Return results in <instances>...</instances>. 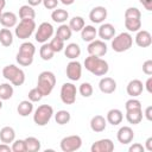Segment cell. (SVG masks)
<instances>
[{
  "label": "cell",
  "instance_id": "ba28073f",
  "mask_svg": "<svg viewBox=\"0 0 152 152\" xmlns=\"http://www.w3.org/2000/svg\"><path fill=\"white\" fill-rule=\"evenodd\" d=\"M61 150L63 152H74L81 148L82 146V138L80 135H68L61 140Z\"/></svg>",
  "mask_w": 152,
  "mask_h": 152
},
{
  "label": "cell",
  "instance_id": "7a4b0ae2",
  "mask_svg": "<svg viewBox=\"0 0 152 152\" xmlns=\"http://www.w3.org/2000/svg\"><path fill=\"white\" fill-rule=\"evenodd\" d=\"M56 86V76L52 71H42L38 76V81H37V89L40 91V94L43 96H48L51 94V91L53 90Z\"/></svg>",
  "mask_w": 152,
  "mask_h": 152
},
{
  "label": "cell",
  "instance_id": "9c48e42d",
  "mask_svg": "<svg viewBox=\"0 0 152 152\" xmlns=\"http://www.w3.org/2000/svg\"><path fill=\"white\" fill-rule=\"evenodd\" d=\"M76 93H77V89H76V86L70 83V82H66L62 86L61 88V100L63 103L65 104H74L75 101H76Z\"/></svg>",
  "mask_w": 152,
  "mask_h": 152
},
{
  "label": "cell",
  "instance_id": "8d00e7d4",
  "mask_svg": "<svg viewBox=\"0 0 152 152\" xmlns=\"http://www.w3.org/2000/svg\"><path fill=\"white\" fill-rule=\"evenodd\" d=\"M125 27L129 32H138L141 28L140 19H125Z\"/></svg>",
  "mask_w": 152,
  "mask_h": 152
},
{
  "label": "cell",
  "instance_id": "11a10c76",
  "mask_svg": "<svg viewBox=\"0 0 152 152\" xmlns=\"http://www.w3.org/2000/svg\"><path fill=\"white\" fill-rule=\"evenodd\" d=\"M5 6H6V0H0V10L1 11L5 8Z\"/></svg>",
  "mask_w": 152,
  "mask_h": 152
},
{
  "label": "cell",
  "instance_id": "f907efd6",
  "mask_svg": "<svg viewBox=\"0 0 152 152\" xmlns=\"http://www.w3.org/2000/svg\"><path fill=\"white\" fill-rule=\"evenodd\" d=\"M11 151H12V148L10 147L8 144H5V142L0 144V152H11Z\"/></svg>",
  "mask_w": 152,
  "mask_h": 152
},
{
  "label": "cell",
  "instance_id": "d6a6232c",
  "mask_svg": "<svg viewBox=\"0 0 152 152\" xmlns=\"http://www.w3.org/2000/svg\"><path fill=\"white\" fill-rule=\"evenodd\" d=\"M25 140L26 152H37L40 150V141L34 137H27Z\"/></svg>",
  "mask_w": 152,
  "mask_h": 152
},
{
  "label": "cell",
  "instance_id": "83f0119b",
  "mask_svg": "<svg viewBox=\"0 0 152 152\" xmlns=\"http://www.w3.org/2000/svg\"><path fill=\"white\" fill-rule=\"evenodd\" d=\"M0 43L2 46H11L12 43H13V33L11 32L10 28L5 27V28H1L0 30Z\"/></svg>",
  "mask_w": 152,
  "mask_h": 152
},
{
  "label": "cell",
  "instance_id": "7402d4cb",
  "mask_svg": "<svg viewBox=\"0 0 152 152\" xmlns=\"http://www.w3.org/2000/svg\"><path fill=\"white\" fill-rule=\"evenodd\" d=\"M126 119L129 124L132 125H138L141 122L142 120V109L138 108V109H129L126 110Z\"/></svg>",
  "mask_w": 152,
  "mask_h": 152
},
{
  "label": "cell",
  "instance_id": "44dd1931",
  "mask_svg": "<svg viewBox=\"0 0 152 152\" xmlns=\"http://www.w3.org/2000/svg\"><path fill=\"white\" fill-rule=\"evenodd\" d=\"M17 15L13 13V12H2L1 15H0V23L4 27H7V28H11V27H14L17 25Z\"/></svg>",
  "mask_w": 152,
  "mask_h": 152
},
{
  "label": "cell",
  "instance_id": "8992f818",
  "mask_svg": "<svg viewBox=\"0 0 152 152\" xmlns=\"http://www.w3.org/2000/svg\"><path fill=\"white\" fill-rule=\"evenodd\" d=\"M36 30V21L34 19H21L18 25H15L14 33L19 39H27L32 36Z\"/></svg>",
  "mask_w": 152,
  "mask_h": 152
},
{
  "label": "cell",
  "instance_id": "f6af8a7d",
  "mask_svg": "<svg viewBox=\"0 0 152 152\" xmlns=\"http://www.w3.org/2000/svg\"><path fill=\"white\" fill-rule=\"evenodd\" d=\"M43 5L48 10H55V8H57L58 0H43Z\"/></svg>",
  "mask_w": 152,
  "mask_h": 152
},
{
  "label": "cell",
  "instance_id": "4dcf8cb0",
  "mask_svg": "<svg viewBox=\"0 0 152 152\" xmlns=\"http://www.w3.org/2000/svg\"><path fill=\"white\" fill-rule=\"evenodd\" d=\"M84 25H86L84 19L80 15L72 17L69 21V27L71 28V31H75V32H81V30L84 27Z\"/></svg>",
  "mask_w": 152,
  "mask_h": 152
},
{
  "label": "cell",
  "instance_id": "d4e9b609",
  "mask_svg": "<svg viewBox=\"0 0 152 152\" xmlns=\"http://www.w3.org/2000/svg\"><path fill=\"white\" fill-rule=\"evenodd\" d=\"M14 139H15V132L12 127L5 126L0 129V140H1V142L10 144V142H13Z\"/></svg>",
  "mask_w": 152,
  "mask_h": 152
},
{
  "label": "cell",
  "instance_id": "4fadbf2b",
  "mask_svg": "<svg viewBox=\"0 0 152 152\" xmlns=\"http://www.w3.org/2000/svg\"><path fill=\"white\" fill-rule=\"evenodd\" d=\"M91 152H112L114 151V144L110 139H100L97 141H95L91 147H90Z\"/></svg>",
  "mask_w": 152,
  "mask_h": 152
},
{
  "label": "cell",
  "instance_id": "e575fe53",
  "mask_svg": "<svg viewBox=\"0 0 152 152\" xmlns=\"http://www.w3.org/2000/svg\"><path fill=\"white\" fill-rule=\"evenodd\" d=\"M13 96V87L10 83L0 84V100H10Z\"/></svg>",
  "mask_w": 152,
  "mask_h": 152
},
{
  "label": "cell",
  "instance_id": "277c9868",
  "mask_svg": "<svg viewBox=\"0 0 152 152\" xmlns=\"http://www.w3.org/2000/svg\"><path fill=\"white\" fill-rule=\"evenodd\" d=\"M2 76L10 81L13 86H21L25 82V72L23 71V69H20L19 66L14 65V64H8L6 66H4L2 69Z\"/></svg>",
  "mask_w": 152,
  "mask_h": 152
},
{
  "label": "cell",
  "instance_id": "60d3db41",
  "mask_svg": "<svg viewBox=\"0 0 152 152\" xmlns=\"http://www.w3.org/2000/svg\"><path fill=\"white\" fill-rule=\"evenodd\" d=\"M12 151L13 152H26V145H25V140L24 139H18V140H14L12 142V146H11Z\"/></svg>",
  "mask_w": 152,
  "mask_h": 152
},
{
  "label": "cell",
  "instance_id": "3957f363",
  "mask_svg": "<svg viewBox=\"0 0 152 152\" xmlns=\"http://www.w3.org/2000/svg\"><path fill=\"white\" fill-rule=\"evenodd\" d=\"M36 52V46L31 42H24L19 46V51L17 53V62L21 66H28L33 63V57Z\"/></svg>",
  "mask_w": 152,
  "mask_h": 152
},
{
  "label": "cell",
  "instance_id": "e0dca14e",
  "mask_svg": "<svg viewBox=\"0 0 152 152\" xmlns=\"http://www.w3.org/2000/svg\"><path fill=\"white\" fill-rule=\"evenodd\" d=\"M99 88L103 94H112L116 90V82L112 77H102L99 82Z\"/></svg>",
  "mask_w": 152,
  "mask_h": 152
},
{
  "label": "cell",
  "instance_id": "836d02e7",
  "mask_svg": "<svg viewBox=\"0 0 152 152\" xmlns=\"http://www.w3.org/2000/svg\"><path fill=\"white\" fill-rule=\"evenodd\" d=\"M39 55H40V58L43 61H50L53 57L55 51L52 50V48L50 46L49 43H43V45L39 49Z\"/></svg>",
  "mask_w": 152,
  "mask_h": 152
},
{
  "label": "cell",
  "instance_id": "f546056e",
  "mask_svg": "<svg viewBox=\"0 0 152 152\" xmlns=\"http://www.w3.org/2000/svg\"><path fill=\"white\" fill-rule=\"evenodd\" d=\"M36 17V12L33 10L32 6L27 5H23L19 8V18L20 19H34Z\"/></svg>",
  "mask_w": 152,
  "mask_h": 152
},
{
  "label": "cell",
  "instance_id": "30bf717a",
  "mask_svg": "<svg viewBox=\"0 0 152 152\" xmlns=\"http://www.w3.org/2000/svg\"><path fill=\"white\" fill-rule=\"evenodd\" d=\"M53 34V26L48 23V21H44L42 23L37 31H36V34H34V39L38 42V43H46Z\"/></svg>",
  "mask_w": 152,
  "mask_h": 152
},
{
  "label": "cell",
  "instance_id": "f35d334b",
  "mask_svg": "<svg viewBox=\"0 0 152 152\" xmlns=\"http://www.w3.org/2000/svg\"><path fill=\"white\" fill-rule=\"evenodd\" d=\"M78 91L83 97H90L93 95V86L89 82H83L80 86Z\"/></svg>",
  "mask_w": 152,
  "mask_h": 152
},
{
  "label": "cell",
  "instance_id": "6f0895ef",
  "mask_svg": "<svg viewBox=\"0 0 152 152\" xmlns=\"http://www.w3.org/2000/svg\"><path fill=\"white\" fill-rule=\"evenodd\" d=\"M1 13H2V11H1V10H0V15H1Z\"/></svg>",
  "mask_w": 152,
  "mask_h": 152
},
{
  "label": "cell",
  "instance_id": "9a60e30c",
  "mask_svg": "<svg viewBox=\"0 0 152 152\" xmlns=\"http://www.w3.org/2000/svg\"><path fill=\"white\" fill-rule=\"evenodd\" d=\"M106 18H107V8L103 6H95L89 13V19L91 20V23L95 24H101Z\"/></svg>",
  "mask_w": 152,
  "mask_h": 152
},
{
  "label": "cell",
  "instance_id": "d6986e66",
  "mask_svg": "<svg viewBox=\"0 0 152 152\" xmlns=\"http://www.w3.org/2000/svg\"><path fill=\"white\" fill-rule=\"evenodd\" d=\"M126 90L131 97H137V96L141 95V93L144 90V84L140 80H132L128 82Z\"/></svg>",
  "mask_w": 152,
  "mask_h": 152
},
{
  "label": "cell",
  "instance_id": "52a82bcc",
  "mask_svg": "<svg viewBox=\"0 0 152 152\" xmlns=\"http://www.w3.org/2000/svg\"><path fill=\"white\" fill-rule=\"evenodd\" d=\"M53 115V108L50 104H40L33 114V121L38 126H45L49 124Z\"/></svg>",
  "mask_w": 152,
  "mask_h": 152
},
{
  "label": "cell",
  "instance_id": "484cf974",
  "mask_svg": "<svg viewBox=\"0 0 152 152\" xmlns=\"http://www.w3.org/2000/svg\"><path fill=\"white\" fill-rule=\"evenodd\" d=\"M97 34V30L93 26V25H84V27L81 30V38L84 42H91L96 38Z\"/></svg>",
  "mask_w": 152,
  "mask_h": 152
},
{
  "label": "cell",
  "instance_id": "7bdbcfd3",
  "mask_svg": "<svg viewBox=\"0 0 152 152\" xmlns=\"http://www.w3.org/2000/svg\"><path fill=\"white\" fill-rule=\"evenodd\" d=\"M125 108H126V110H129V109H138V108H141V103H140L139 100L132 97V99H129V100L126 101Z\"/></svg>",
  "mask_w": 152,
  "mask_h": 152
},
{
  "label": "cell",
  "instance_id": "681fc988",
  "mask_svg": "<svg viewBox=\"0 0 152 152\" xmlns=\"http://www.w3.org/2000/svg\"><path fill=\"white\" fill-rule=\"evenodd\" d=\"M145 88H146V90L151 94L152 93V77H148L147 78V81H146V83H145Z\"/></svg>",
  "mask_w": 152,
  "mask_h": 152
},
{
  "label": "cell",
  "instance_id": "9f6ffc18",
  "mask_svg": "<svg viewBox=\"0 0 152 152\" xmlns=\"http://www.w3.org/2000/svg\"><path fill=\"white\" fill-rule=\"evenodd\" d=\"M2 108V100H0V109Z\"/></svg>",
  "mask_w": 152,
  "mask_h": 152
},
{
  "label": "cell",
  "instance_id": "f5cc1de1",
  "mask_svg": "<svg viewBox=\"0 0 152 152\" xmlns=\"http://www.w3.org/2000/svg\"><path fill=\"white\" fill-rule=\"evenodd\" d=\"M27 2H28V5L30 6H38V5H40L42 2H43V0H27Z\"/></svg>",
  "mask_w": 152,
  "mask_h": 152
},
{
  "label": "cell",
  "instance_id": "7dc6e473",
  "mask_svg": "<svg viewBox=\"0 0 152 152\" xmlns=\"http://www.w3.org/2000/svg\"><path fill=\"white\" fill-rule=\"evenodd\" d=\"M139 2L145 7V10L152 11V0H139Z\"/></svg>",
  "mask_w": 152,
  "mask_h": 152
},
{
  "label": "cell",
  "instance_id": "bcb514c9",
  "mask_svg": "<svg viewBox=\"0 0 152 152\" xmlns=\"http://www.w3.org/2000/svg\"><path fill=\"white\" fill-rule=\"evenodd\" d=\"M144 150H145V147L139 142H135V144L131 145L129 148H128L129 152H144Z\"/></svg>",
  "mask_w": 152,
  "mask_h": 152
},
{
  "label": "cell",
  "instance_id": "f1b7e54d",
  "mask_svg": "<svg viewBox=\"0 0 152 152\" xmlns=\"http://www.w3.org/2000/svg\"><path fill=\"white\" fill-rule=\"evenodd\" d=\"M68 18H69V13H68V11H65V10H63V8L53 10L52 13H51V19H52L55 23L63 24L64 21H66Z\"/></svg>",
  "mask_w": 152,
  "mask_h": 152
},
{
  "label": "cell",
  "instance_id": "b9f144b4",
  "mask_svg": "<svg viewBox=\"0 0 152 152\" xmlns=\"http://www.w3.org/2000/svg\"><path fill=\"white\" fill-rule=\"evenodd\" d=\"M27 96H28V100H30L31 102H38V101H40L42 97H43V95L40 94V91H39L37 88L31 89V90L28 91Z\"/></svg>",
  "mask_w": 152,
  "mask_h": 152
},
{
  "label": "cell",
  "instance_id": "7c38bea8",
  "mask_svg": "<svg viewBox=\"0 0 152 152\" xmlns=\"http://www.w3.org/2000/svg\"><path fill=\"white\" fill-rule=\"evenodd\" d=\"M66 76L71 81H78L82 75V65L78 61H71L68 63L65 69Z\"/></svg>",
  "mask_w": 152,
  "mask_h": 152
},
{
  "label": "cell",
  "instance_id": "816d5d0a",
  "mask_svg": "<svg viewBox=\"0 0 152 152\" xmlns=\"http://www.w3.org/2000/svg\"><path fill=\"white\" fill-rule=\"evenodd\" d=\"M145 148H146L147 151H152V137H150V138H147V139H146Z\"/></svg>",
  "mask_w": 152,
  "mask_h": 152
},
{
  "label": "cell",
  "instance_id": "ee69618b",
  "mask_svg": "<svg viewBox=\"0 0 152 152\" xmlns=\"http://www.w3.org/2000/svg\"><path fill=\"white\" fill-rule=\"evenodd\" d=\"M142 72L148 76L152 75V61L151 59H147L142 63Z\"/></svg>",
  "mask_w": 152,
  "mask_h": 152
},
{
  "label": "cell",
  "instance_id": "2e32d148",
  "mask_svg": "<svg viewBox=\"0 0 152 152\" xmlns=\"http://www.w3.org/2000/svg\"><path fill=\"white\" fill-rule=\"evenodd\" d=\"M97 34L100 36L101 40H110L115 36V27L109 23L101 24L97 30Z\"/></svg>",
  "mask_w": 152,
  "mask_h": 152
},
{
  "label": "cell",
  "instance_id": "603a6c76",
  "mask_svg": "<svg viewBox=\"0 0 152 152\" xmlns=\"http://www.w3.org/2000/svg\"><path fill=\"white\" fill-rule=\"evenodd\" d=\"M122 119H124L122 112H121L120 109H116V108L108 110L107 118H106L107 122H109V124L113 125V126H116V125L121 124V122H122Z\"/></svg>",
  "mask_w": 152,
  "mask_h": 152
},
{
  "label": "cell",
  "instance_id": "5bb4252c",
  "mask_svg": "<svg viewBox=\"0 0 152 152\" xmlns=\"http://www.w3.org/2000/svg\"><path fill=\"white\" fill-rule=\"evenodd\" d=\"M116 138H118V140H119L120 144L126 145V144L132 142V140L134 138V132H133V129L129 126H122L118 131Z\"/></svg>",
  "mask_w": 152,
  "mask_h": 152
},
{
  "label": "cell",
  "instance_id": "8fae6325",
  "mask_svg": "<svg viewBox=\"0 0 152 152\" xmlns=\"http://www.w3.org/2000/svg\"><path fill=\"white\" fill-rule=\"evenodd\" d=\"M87 50H88V53L89 55L101 57V56H104L107 53V45L101 39H94V40H91L89 43Z\"/></svg>",
  "mask_w": 152,
  "mask_h": 152
},
{
  "label": "cell",
  "instance_id": "d590c367",
  "mask_svg": "<svg viewBox=\"0 0 152 152\" xmlns=\"http://www.w3.org/2000/svg\"><path fill=\"white\" fill-rule=\"evenodd\" d=\"M70 119H71L70 113L68 110H64V109H61L55 114V120L58 125H65L70 121Z\"/></svg>",
  "mask_w": 152,
  "mask_h": 152
},
{
  "label": "cell",
  "instance_id": "ab89813d",
  "mask_svg": "<svg viewBox=\"0 0 152 152\" xmlns=\"http://www.w3.org/2000/svg\"><path fill=\"white\" fill-rule=\"evenodd\" d=\"M141 12L137 7H128L125 11V19H140Z\"/></svg>",
  "mask_w": 152,
  "mask_h": 152
},
{
  "label": "cell",
  "instance_id": "74e56055",
  "mask_svg": "<svg viewBox=\"0 0 152 152\" xmlns=\"http://www.w3.org/2000/svg\"><path fill=\"white\" fill-rule=\"evenodd\" d=\"M49 44L52 48V50L55 51V53L56 52H61L62 50H64V40H62L61 38H58L57 36H55V38H52Z\"/></svg>",
  "mask_w": 152,
  "mask_h": 152
},
{
  "label": "cell",
  "instance_id": "db71d44e",
  "mask_svg": "<svg viewBox=\"0 0 152 152\" xmlns=\"http://www.w3.org/2000/svg\"><path fill=\"white\" fill-rule=\"evenodd\" d=\"M61 2H62L63 5L69 6V5H72V4L75 2V0H61Z\"/></svg>",
  "mask_w": 152,
  "mask_h": 152
},
{
  "label": "cell",
  "instance_id": "1f68e13d",
  "mask_svg": "<svg viewBox=\"0 0 152 152\" xmlns=\"http://www.w3.org/2000/svg\"><path fill=\"white\" fill-rule=\"evenodd\" d=\"M71 34H72V31L69 27V25H66V24H61V26L56 31V36L58 38H61L62 40H64V42L68 40V39H70L71 38Z\"/></svg>",
  "mask_w": 152,
  "mask_h": 152
},
{
  "label": "cell",
  "instance_id": "ffe728a7",
  "mask_svg": "<svg viewBox=\"0 0 152 152\" xmlns=\"http://www.w3.org/2000/svg\"><path fill=\"white\" fill-rule=\"evenodd\" d=\"M107 126V120L102 115H95L90 120V128L95 133H101L106 129Z\"/></svg>",
  "mask_w": 152,
  "mask_h": 152
},
{
  "label": "cell",
  "instance_id": "ac0fdd59",
  "mask_svg": "<svg viewBox=\"0 0 152 152\" xmlns=\"http://www.w3.org/2000/svg\"><path fill=\"white\" fill-rule=\"evenodd\" d=\"M135 43L140 48H147L152 44V36L146 30H139L135 36Z\"/></svg>",
  "mask_w": 152,
  "mask_h": 152
},
{
  "label": "cell",
  "instance_id": "4316f807",
  "mask_svg": "<svg viewBox=\"0 0 152 152\" xmlns=\"http://www.w3.org/2000/svg\"><path fill=\"white\" fill-rule=\"evenodd\" d=\"M17 112L20 116H28L33 112V102H31L30 100L21 101L17 107Z\"/></svg>",
  "mask_w": 152,
  "mask_h": 152
},
{
  "label": "cell",
  "instance_id": "c3c4849f",
  "mask_svg": "<svg viewBox=\"0 0 152 152\" xmlns=\"http://www.w3.org/2000/svg\"><path fill=\"white\" fill-rule=\"evenodd\" d=\"M145 116L148 121L152 120V106H148L146 109H145Z\"/></svg>",
  "mask_w": 152,
  "mask_h": 152
},
{
  "label": "cell",
  "instance_id": "cb8c5ba5",
  "mask_svg": "<svg viewBox=\"0 0 152 152\" xmlns=\"http://www.w3.org/2000/svg\"><path fill=\"white\" fill-rule=\"evenodd\" d=\"M64 55L69 59H76L81 55V48L76 43H70L66 46H64Z\"/></svg>",
  "mask_w": 152,
  "mask_h": 152
},
{
  "label": "cell",
  "instance_id": "5b68a950",
  "mask_svg": "<svg viewBox=\"0 0 152 152\" xmlns=\"http://www.w3.org/2000/svg\"><path fill=\"white\" fill-rule=\"evenodd\" d=\"M133 37L128 32H121L112 38V49L115 52H124L132 48Z\"/></svg>",
  "mask_w": 152,
  "mask_h": 152
},
{
  "label": "cell",
  "instance_id": "6da1fadb",
  "mask_svg": "<svg viewBox=\"0 0 152 152\" xmlns=\"http://www.w3.org/2000/svg\"><path fill=\"white\" fill-rule=\"evenodd\" d=\"M84 66L89 72L95 76H104L109 70V65L104 59L91 55H89L84 59Z\"/></svg>",
  "mask_w": 152,
  "mask_h": 152
}]
</instances>
